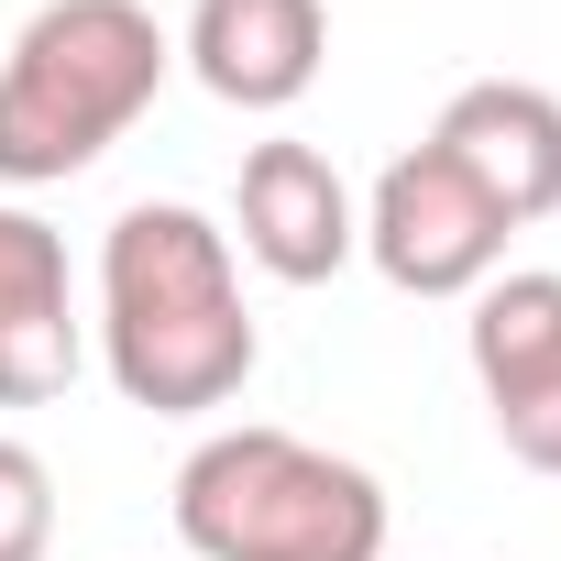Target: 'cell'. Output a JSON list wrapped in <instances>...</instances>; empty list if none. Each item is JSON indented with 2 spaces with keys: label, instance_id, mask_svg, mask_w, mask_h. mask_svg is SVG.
<instances>
[{
  "label": "cell",
  "instance_id": "cell-1",
  "mask_svg": "<svg viewBox=\"0 0 561 561\" xmlns=\"http://www.w3.org/2000/svg\"><path fill=\"white\" fill-rule=\"evenodd\" d=\"M253 309L231 275V231L187 198H133L100 242V364L133 408L198 419L253 386Z\"/></svg>",
  "mask_w": 561,
  "mask_h": 561
},
{
  "label": "cell",
  "instance_id": "cell-2",
  "mask_svg": "<svg viewBox=\"0 0 561 561\" xmlns=\"http://www.w3.org/2000/svg\"><path fill=\"white\" fill-rule=\"evenodd\" d=\"M176 34L144 0H45L0 56V187H56L100 165L165 89Z\"/></svg>",
  "mask_w": 561,
  "mask_h": 561
},
{
  "label": "cell",
  "instance_id": "cell-3",
  "mask_svg": "<svg viewBox=\"0 0 561 561\" xmlns=\"http://www.w3.org/2000/svg\"><path fill=\"white\" fill-rule=\"evenodd\" d=\"M187 561H386V484L298 430H209L176 462Z\"/></svg>",
  "mask_w": 561,
  "mask_h": 561
},
{
  "label": "cell",
  "instance_id": "cell-4",
  "mask_svg": "<svg viewBox=\"0 0 561 561\" xmlns=\"http://www.w3.org/2000/svg\"><path fill=\"white\" fill-rule=\"evenodd\" d=\"M364 253H375L386 287H408V298H473L484 275H506V220L484 209V187H473L462 165H440V154L419 144V154H397V165L375 176V198H364Z\"/></svg>",
  "mask_w": 561,
  "mask_h": 561
},
{
  "label": "cell",
  "instance_id": "cell-5",
  "mask_svg": "<svg viewBox=\"0 0 561 561\" xmlns=\"http://www.w3.org/2000/svg\"><path fill=\"white\" fill-rule=\"evenodd\" d=\"M462 342H473V386L495 408V440L528 473H561V275L550 264L484 275Z\"/></svg>",
  "mask_w": 561,
  "mask_h": 561
},
{
  "label": "cell",
  "instance_id": "cell-6",
  "mask_svg": "<svg viewBox=\"0 0 561 561\" xmlns=\"http://www.w3.org/2000/svg\"><path fill=\"white\" fill-rule=\"evenodd\" d=\"M231 220H242V253L275 275V287H320V275H342L364 253V209H353L342 165L320 144H298V133H275V144L242 154Z\"/></svg>",
  "mask_w": 561,
  "mask_h": 561
},
{
  "label": "cell",
  "instance_id": "cell-7",
  "mask_svg": "<svg viewBox=\"0 0 561 561\" xmlns=\"http://www.w3.org/2000/svg\"><path fill=\"white\" fill-rule=\"evenodd\" d=\"M430 154L462 165L506 231L561 209V100L528 89V78H473V89H451L440 122H430Z\"/></svg>",
  "mask_w": 561,
  "mask_h": 561
},
{
  "label": "cell",
  "instance_id": "cell-8",
  "mask_svg": "<svg viewBox=\"0 0 561 561\" xmlns=\"http://www.w3.org/2000/svg\"><path fill=\"white\" fill-rule=\"evenodd\" d=\"M209 100L231 111H298L320 89V56H331V12L320 0H198L187 12V45Z\"/></svg>",
  "mask_w": 561,
  "mask_h": 561
},
{
  "label": "cell",
  "instance_id": "cell-9",
  "mask_svg": "<svg viewBox=\"0 0 561 561\" xmlns=\"http://www.w3.org/2000/svg\"><path fill=\"white\" fill-rule=\"evenodd\" d=\"M89 364L78 298H67V242L0 198V408H45Z\"/></svg>",
  "mask_w": 561,
  "mask_h": 561
},
{
  "label": "cell",
  "instance_id": "cell-10",
  "mask_svg": "<svg viewBox=\"0 0 561 561\" xmlns=\"http://www.w3.org/2000/svg\"><path fill=\"white\" fill-rule=\"evenodd\" d=\"M56 550V473L34 440L0 430V561H45Z\"/></svg>",
  "mask_w": 561,
  "mask_h": 561
}]
</instances>
